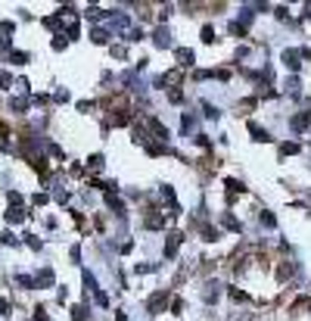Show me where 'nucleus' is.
Returning <instances> with one entry per match:
<instances>
[{
  "mask_svg": "<svg viewBox=\"0 0 311 321\" xmlns=\"http://www.w3.org/2000/svg\"><path fill=\"white\" fill-rule=\"evenodd\" d=\"M259 222H262L265 228H277V219H274V212H268V209H262V216H259Z\"/></svg>",
  "mask_w": 311,
  "mask_h": 321,
  "instance_id": "20",
  "label": "nucleus"
},
{
  "mask_svg": "<svg viewBox=\"0 0 311 321\" xmlns=\"http://www.w3.org/2000/svg\"><path fill=\"white\" fill-rule=\"evenodd\" d=\"M252 16H255V10H252V4H246V7L240 10V25H243V28L252 22Z\"/></svg>",
  "mask_w": 311,
  "mask_h": 321,
  "instance_id": "17",
  "label": "nucleus"
},
{
  "mask_svg": "<svg viewBox=\"0 0 311 321\" xmlns=\"http://www.w3.org/2000/svg\"><path fill=\"white\" fill-rule=\"evenodd\" d=\"M10 110L25 113V110H28V100H25V97H13V100H10Z\"/></svg>",
  "mask_w": 311,
  "mask_h": 321,
  "instance_id": "21",
  "label": "nucleus"
},
{
  "mask_svg": "<svg viewBox=\"0 0 311 321\" xmlns=\"http://www.w3.org/2000/svg\"><path fill=\"white\" fill-rule=\"evenodd\" d=\"M212 78V69H199V72H193V81H206Z\"/></svg>",
  "mask_w": 311,
  "mask_h": 321,
  "instance_id": "33",
  "label": "nucleus"
},
{
  "mask_svg": "<svg viewBox=\"0 0 311 321\" xmlns=\"http://www.w3.org/2000/svg\"><path fill=\"white\" fill-rule=\"evenodd\" d=\"M199 38H203L206 44H212V41H215V28H212V25H206L203 31H199Z\"/></svg>",
  "mask_w": 311,
  "mask_h": 321,
  "instance_id": "26",
  "label": "nucleus"
},
{
  "mask_svg": "<svg viewBox=\"0 0 311 321\" xmlns=\"http://www.w3.org/2000/svg\"><path fill=\"white\" fill-rule=\"evenodd\" d=\"M168 100H171V103H180V100H184V94H180V87H171V91H168Z\"/></svg>",
  "mask_w": 311,
  "mask_h": 321,
  "instance_id": "34",
  "label": "nucleus"
},
{
  "mask_svg": "<svg viewBox=\"0 0 311 321\" xmlns=\"http://www.w3.org/2000/svg\"><path fill=\"white\" fill-rule=\"evenodd\" d=\"M13 81H16V78H13L10 72H4V69H0V87H13Z\"/></svg>",
  "mask_w": 311,
  "mask_h": 321,
  "instance_id": "29",
  "label": "nucleus"
},
{
  "mask_svg": "<svg viewBox=\"0 0 311 321\" xmlns=\"http://www.w3.org/2000/svg\"><path fill=\"white\" fill-rule=\"evenodd\" d=\"M302 147L299 144H292V140H289V144H280V156H296Z\"/></svg>",
  "mask_w": 311,
  "mask_h": 321,
  "instance_id": "22",
  "label": "nucleus"
},
{
  "mask_svg": "<svg viewBox=\"0 0 311 321\" xmlns=\"http://www.w3.org/2000/svg\"><path fill=\"white\" fill-rule=\"evenodd\" d=\"M10 60L19 63V66H25V63H28V53H25V50H10Z\"/></svg>",
  "mask_w": 311,
  "mask_h": 321,
  "instance_id": "23",
  "label": "nucleus"
},
{
  "mask_svg": "<svg viewBox=\"0 0 311 321\" xmlns=\"http://www.w3.org/2000/svg\"><path fill=\"white\" fill-rule=\"evenodd\" d=\"M283 66L289 69V72H296V69L302 66V57H299V50H292V47H289V50H283Z\"/></svg>",
  "mask_w": 311,
  "mask_h": 321,
  "instance_id": "3",
  "label": "nucleus"
},
{
  "mask_svg": "<svg viewBox=\"0 0 311 321\" xmlns=\"http://www.w3.org/2000/svg\"><path fill=\"white\" fill-rule=\"evenodd\" d=\"M4 243L7 246H16V243H19V237H16V234H4Z\"/></svg>",
  "mask_w": 311,
  "mask_h": 321,
  "instance_id": "45",
  "label": "nucleus"
},
{
  "mask_svg": "<svg viewBox=\"0 0 311 321\" xmlns=\"http://www.w3.org/2000/svg\"><path fill=\"white\" fill-rule=\"evenodd\" d=\"M180 240H184V234H180V231H168V237H165V259H174V256H177Z\"/></svg>",
  "mask_w": 311,
  "mask_h": 321,
  "instance_id": "1",
  "label": "nucleus"
},
{
  "mask_svg": "<svg viewBox=\"0 0 311 321\" xmlns=\"http://www.w3.org/2000/svg\"><path fill=\"white\" fill-rule=\"evenodd\" d=\"M252 110H255V100H252V97L240 103V113H252Z\"/></svg>",
  "mask_w": 311,
  "mask_h": 321,
  "instance_id": "36",
  "label": "nucleus"
},
{
  "mask_svg": "<svg viewBox=\"0 0 311 321\" xmlns=\"http://www.w3.org/2000/svg\"><path fill=\"white\" fill-rule=\"evenodd\" d=\"M203 116H206V119H212V122H215V119H221V113H218L212 103H203Z\"/></svg>",
  "mask_w": 311,
  "mask_h": 321,
  "instance_id": "24",
  "label": "nucleus"
},
{
  "mask_svg": "<svg viewBox=\"0 0 311 321\" xmlns=\"http://www.w3.org/2000/svg\"><path fill=\"white\" fill-rule=\"evenodd\" d=\"M165 302H168V293H153L146 309H150V312H159V309H165Z\"/></svg>",
  "mask_w": 311,
  "mask_h": 321,
  "instance_id": "7",
  "label": "nucleus"
},
{
  "mask_svg": "<svg viewBox=\"0 0 311 321\" xmlns=\"http://www.w3.org/2000/svg\"><path fill=\"white\" fill-rule=\"evenodd\" d=\"M180 128H184V134H193L196 131V116L184 113V116H180Z\"/></svg>",
  "mask_w": 311,
  "mask_h": 321,
  "instance_id": "14",
  "label": "nucleus"
},
{
  "mask_svg": "<svg viewBox=\"0 0 311 321\" xmlns=\"http://www.w3.org/2000/svg\"><path fill=\"white\" fill-rule=\"evenodd\" d=\"M128 119H131L128 113H118V116H112V125H128Z\"/></svg>",
  "mask_w": 311,
  "mask_h": 321,
  "instance_id": "38",
  "label": "nucleus"
},
{
  "mask_svg": "<svg viewBox=\"0 0 311 321\" xmlns=\"http://www.w3.org/2000/svg\"><path fill=\"white\" fill-rule=\"evenodd\" d=\"M106 206L112 209V212H115L118 219H125V203H121L118 197H112V193H106Z\"/></svg>",
  "mask_w": 311,
  "mask_h": 321,
  "instance_id": "8",
  "label": "nucleus"
},
{
  "mask_svg": "<svg viewBox=\"0 0 311 321\" xmlns=\"http://www.w3.org/2000/svg\"><path fill=\"white\" fill-rule=\"evenodd\" d=\"M25 243H28V246L34 249V253H38V249L44 246V243H41V237H34V234H28V237H25Z\"/></svg>",
  "mask_w": 311,
  "mask_h": 321,
  "instance_id": "30",
  "label": "nucleus"
},
{
  "mask_svg": "<svg viewBox=\"0 0 311 321\" xmlns=\"http://www.w3.org/2000/svg\"><path fill=\"white\" fill-rule=\"evenodd\" d=\"M87 169H90V172H100V169H103V156H90V159H87Z\"/></svg>",
  "mask_w": 311,
  "mask_h": 321,
  "instance_id": "25",
  "label": "nucleus"
},
{
  "mask_svg": "<svg viewBox=\"0 0 311 321\" xmlns=\"http://www.w3.org/2000/svg\"><path fill=\"white\" fill-rule=\"evenodd\" d=\"M171 312H174V315H180V312H184V302L174 299V302H171Z\"/></svg>",
  "mask_w": 311,
  "mask_h": 321,
  "instance_id": "46",
  "label": "nucleus"
},
{
  "mask_svg": "<svg viewBox=\"0 0 311 321\" xmlns=\"http://www.w3.org/2000/svg\"><path fill=\"white\" fill-rule=\"evenodd\" d=\"M7 312H10V302H7L4 296H0V315H7Z\"/></svg>",
  "mask_w": 311,
  "mask_h": 321,
  "instance_id": "47",
  "label": "nucleus"
},
{
  "mask_svg": "<svg viewBox=\"0 0 311 321\" xmlns=\"http://www.w3.org/2000/svg\"><path fill=\"white\" fill-rule=\"evenodd\" d=\"M94 299H97V306H103V309H109V296H106L103 290H97V293H94Z\"/></svg>",
  "mask_w": 311,
  "mask_h": 321,
  "instance_id": "32",
  "label": "nucleus"
},
{
  "mask_svg": "<svg viewBox=\"0 0 311 321\" xmlns=\"http://www.w3.org/2000/svg\"><path fill=\"white\" fill-rule=\"evenodd\" d=\"M16 281H19L22 287H34V278H28V275H19V278H16Z\"/></svg>",
  "mask_w": 311,
  "mask_h": 321,
  "instance_id": "40",
  "label": "nucleus"
},
{
  "mask_svg": "<svg viewBox=\"0 0 311 321\" xmlns=\"http://www.w3.org/2000/svg\"><path fill=\"white\" fill-rule=\"evenodd\" d=\"M230 296H233V299H240V302H246V299H249L243 290H236V287H230Z\"/></svg>",
  "mask_w": 311,
  "mask_h": 321,
  "instance_id": "42",
  "label": "nucleus"
},
{
  "mask_svg": "<svg viewBox=\"0 0 311 321\" xmlns=\"http://www.w3.org/2000/svg\"><path fill=\"white\" fill-rule=\"evenodd\" d=\"M34 287H53V269H41L34 278Z\"/></svg>",
  "mask_w": 311,
  "mask_h": 321,
  "instance_id": "6",
  "label": "nucleus"
},
{
  "mask_svg": "<svg viewBox=\"0 0 311 321\" xmlns=\"http://www.w3.org/2000/svg\"><path fill=\"white\" fill-rule=\"evenodd\" d=\"M292 128H296V131H308L311 128V119L308 116H296V119H292Z\"/></svg>",
  "mask_w": 311,
  "mask_h": 321,
  "instance_id": "19",
  "label": "nucleus"
},
{
  "mask_svg": "<svg viewBox=\"0 0 311 321\" xmlns=\"http://www.w3.org/2000/svg\"><path fill=\"white\" fill-rule=\"evenodd\" d=\"M286 94H289L292 100H299V94H302V81H299V75H289V78H286Z\"/></svg>",
  "mask_w": 311,
  "mask_h": 321,
  "instance_id": "5",
  "label": "nucleus"
},
{
  "mask_svg": "<svg viewBox=\"0 0 311 321\" xmlns=\"http://www.w3.org/2000/svg\"><path fill=\"white\" fill-rule=\"evenodd\" d=\"M305 13H308V16H311V4H308V7H305Z\"/></svg>",
  "mask_w": 311,
  "mask_h": 321,
  "instance_id": "50",
  "label": "nucleus"
},
{
  "mask_svg": "<svg viewBox=\"0 0 311 321\" xmlns=\"http://www.w3.org/2000/svg\"><path fill=\"white\" fill-rule=\"evenodd\" d=\"M150 128H153V134L162 140V144H165V140H168V128H165V125H162L159 119H150Z\"/></svg>",
  "mask_w": 311,
  "mask_h": 321,
  "instance_id": "10",
  "label": "nucleus"
},
{
  "mask_svg": "<svg viewBox=\"0 0 311 321\" xmlns=\"http://www.w3.org/2000/svg\"><path fill=\"white\" fill-rule=\"evenodd\" d=\"M203 237H206V240H218V231H215V228H212V225H209V228H206V231H203Z\"/></svg>",
  "mask_w": 311,
  "mask_h": 321,
  "instance_id": "39",
  "label": "nucleus"
},
{
  "mask_svg": "<svg viewBox=\"0 0 311 321\" xmlns=\"http://www.w3.org/2000/svg\"><path fill=\"white\" fill-rule=\"evenodd\" d=\"M66 47H69V38L56 34V38H53V50H66Z\"/></svg>",
  "mask_w": 311,
  "mask_h": 321,
  "instance_id": "31",
  "label": "nucleus"
},
{
  "mask_svg": "<svg viewBox=\"0 0 311 321\" xmlns=\"http://www.w3.org/2000/svg\"><path fill=\"white\" fill-rule=\"evenodd\" d=\"M72 321H90L87 306H75V309H72Z\"/></svg>",
  "mask_w": 311,
  "mask_h": 321,
  "instance_id": "18",
  "label": "nucleus"
},
{
  "mask_svg": "<svg viewBox=\"0 0 311 321\" xmlns=\"http://www.w3.org/2000/svg\"><path fill=\"white\" fill-rule=\"evenodd\" d=\"M153 44H156V47H171V31H168L165 25H159L156 34H153Z\"/></svg>",
  "mask_w": 311,
  "mask_h": 321,
  "instance_id": "4",
  "label": "nucleus"
},
{
  "mask_svg": "<svg viewBox=\"0 0 311 321\" xmlns=\"http://www.w3.org/2000/svg\"><path fill=\"white\" fill-rule=\"evenodd\" d=\"M221 225H224L227 231H243L240 219H236V216H230V212H224V219H221Z\"/></svg>",
  "mask_w": 311,
  "mask_h": 321,
  "instance_id": "15",
  "label": "nucleus"
},
{
  "mask_svg": "<svg viewBox=\"0 0 311 321\" xmlns=\"http://www.w3.org/2000/svg\"><path fill=\"white\" fill-rule=\"evenodd\" d=\"M174 60H177L180 69H184V66H193V63H196V53H193L190 47H174Z\"/></svg>",
  "mask_w": 311,
  "mask_h": 321,
  "instance_id": "2",
  "label": "nucleus"
},
{
  "mask_svg": "<svg viewBox=\"0 0 311 321\" xmlns=\"http://www.w3.org/2000/svg\"><path fill=\"white\" fill-rule=\"evenodd\" d=\"M94 110V100H78V113H90Z\"/></svg>",
  "mask_w": 311,
  "mask_h": 321,
  "instance_id": "35",
  "label": "nucleus"
},
{
  "mask_svg": "<svg viewBox=\"0 0 311 321\" xmlns=\"http://www.w3.org/2000/svg\"><path fill=\"white\" fill-rule=\"evenodd\" d=\"M22 219H25V209H22V206H10V209H7V222H10V225H19Z\"/></svg>",
  "mask_w": 311,
  "mask_h": 321,
  "instance_id": "11",
  "label": "nucleus"
},
{
  "mask_svg": "<svg viewBox=\"0 0 311 321\" xmlns=\"http://www.w3.org/2000/svg\"><path fill=\"white\" fill-rule=\"evenodd\" d=\"M81 281H84V290H87V293H97V290H100V287H97L94 272H87V269H84V272H81Z\"/></svg>",
  "mask_w": 311,
  "mask_h": 321,
  "instance_id": "12",
  "label": "nucleus"
},
{
  "mask_svg": "<svg viewBox=\"0 0 311 321\" xmlns=\"http://www.w3.org/2000/svg\"><path fill=\"white\" fill-rule=\"evenodd\" d=\"M249 134H252V140H262V144H268V140H271V134L265 128H259L255 122H249Z\"/></svg>",
  "mask_w": 311,
  "mask_h": 321,
  "instance_id": "13",
  "label": "nucleus"
},
{
  "mask_svg": "<svg viewBox=\"0 0 311 321\" xmlns=\"http://www.w3.org/2000/svg\"><path fill=\"white\" fill-rule=\"evenodd\" d=\"M7 197H10V203H13V206H19V203H22V193H16V190H10Z\"/></svg>",
  "mask_w": 311,
  "mask_h": 321,
  "instance_id": "41",
  "label": "nucleus"
},
{
  "mask_svg": "<svg viewBox=\"0 0 311 321\" xmlns=\"http://www.w3.org/2000/svg\"><path fill=\"white\" fill-rule=\"evenodd\" d=\"M162 197L168 200V209H171V212H180V206H177V197H174V190H171V184H162Z\"/></svg>",
  "mask_w": 311,
  "mask_h": 321,
  "instance_id": "9",
  "label": "nucleus"
},
{
  "mask_svg": "<svg viewBox=\"0 0 311 321\" xmlns=\"http://www.w3.org/2000/svg\"><path fill=\"white\" fill-rule=\"evenodd\" d=\"M34 318H38V321H47V312H44V309L38 306V309H34Z\"/></svg>",
  "mask_w": 311,
  "mask_h": 321,
  "instance_id": "48",
  "label": "nucleus"
},
{
  "mask_svg": "<svg viewBox=\"0 0 311 321\" xmlns=\"http://www.w3.org/2000/svg\"><path fill=\"white\" fill-rule=\"evenodd\" d=\"M31 203H34V206H44V203H47V193H34Z\"/></svg>",
  "mask_w": 311,
  "mask_h": 321,
  "instance_id": "43",
  "label": "nucleus"
},
{
  "mask_svg": "<svg viewBox=\"0 0 311 321\" xmlns=\"http://www.w3.org/2000/svg\"><path fill=\"white\" fill-rule=\"evenodd\" d=\"M125 41H143V31H140V28H128Z\"/></svg>",
  "mask_w": 311,
  "mask_h": 321,
  "instance_id": "27",
  "label": "nucleus"
},
{
  "mask_svg": "<svg viewBox=\"0 0 311 321\" xmlns=\"http://www.w3.org/2000/svg\"><path fill=\"white\" fill-rule=\"evenodd\" d=\"M227 187H230V190H246L240 181H236V178H227Z\"/></svg>",
  "mask_w": 311,
  "mask_h": 321,
  "instance_id": "44",
  "label": "nucleus"
},
{
  "mask_svg": "<svg viewBox=\"0 0 311 321\" xmlns=\"http://www.w3.org/2000/svg\"><path fill=\"white\" fill-rule=\"evenodd\" d=\"M4 134H10V128H7V125H4V122H0V137H4Z\"/></svg>",
  "mask_w": 311,
  "mask_h": 321,
  "instance_id": "49",
  "label": "nucleus"
},
{
  "mask_svg": "<svg viewBox=\"0 0 311 321\" xmlns=\"http://www.w3.org/2000/svg\"><path fill=\"white\" fill-rule=\"evenodd\" d=\"M53 100H56V103H66V100H69V91H66V87H59V91L53 94Z\"/></svg>",
  "mask_w": 311,
  "mask_h": 321,
  "instance_id": "37",
  "label": "nucleus"
},
{
  "mask_svg": "<svg viewBox=\"0 0 311 321\" xmlns=\"http://www.w3.org/2000/svg\"><path fill=\"white\" fill-rule=\"evenodd\" d=\"M230 34H233V38H246V28L240 22H230Z\"/></svg>",
  "mask_w": 311,
  "mask_h": 321,
  "instance_id": "28",
  "label": "nucleus"
},
{
  "mask_svg": "<svg viewBox=\"0 0 311 321\" xmlns=\"http://www.w3.org/2000/svg\"><path fill=\"white\" fill-rule=\"evenodd\" d=\"M90 41L94 44H109V31L106 28H90Z\"/></svg>",
  "mask_w": 311,
  "mask_h": 321,
  "instance_id": "16",
  "label": "nucleus"
}]
</instances>
